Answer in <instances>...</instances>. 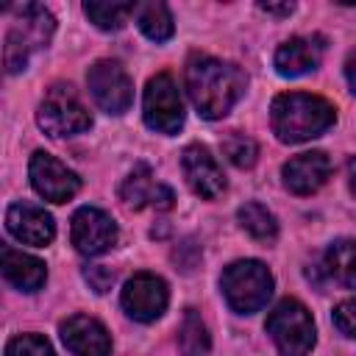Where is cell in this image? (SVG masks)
Segmentation results:
<instances>
[{"instance_id":"ac0fdd59","label":"cell","mask_w":356,"mask_h":356,"mask_svg":"<svg viewBox=\"0 0 356 356\" xmlns=\"http://www.w3.org/2000/svg\"><path fill=\"white\" fill-rule=\"evenodd\" d=\"M320 56H323V44H317L314 39H306V36H292L275 50L273 64H275L278 75L298 78V75L314 70L320 64Z\"/></svg>"},{"instance_id":"f1b7e54d","label":"cell","mask_w":356,"mask_h":356,"mask_svg":"<svg viewBox=\"0 0 356 356\" xmlns=\"http://www.w3.org/2000/svg\"><path fill=\"white\" fill-rule=\"evenodd\" d=\"M345 78H348V83H350V92L356 95V50L348 56V61H345Z\"/></svg>"},{"instance_id":"e0dca14e","label":"cell","mask_w":356,"mask_h":356,"mask_svg":"<svg viewBox=\"0 0 356 356\" xmlns=\"http://www.w3.org/2000/svg\"><path fill=\"white\" fill-rule=\"evenodd\" d=\"M0 270H3V278L11 286H17L19 292H36L47 281L44 261L31 256V253H22V250H17L11 245H6L0 250Z\"/></svg>"},{"instance_id":"4316f807","label":"cell","mask_w":356,"mask_h":356,"mask_svg":"<svg viewBox=\"0 0 356 356\" xmlns=\"http://www.w3.org/2000/svg\"><path fill=\"white\" fill-rule=\"evenodd\" d=\"M83 278L89 281V286H92L97 295L108 292L111 284H114V273H111L108 267H103V264H92V267H86V270H83Z\"/></svg>"},{"instance_id":"ba28073f","label":"cell","mask_w":356,"mask_h":356,"mask_svg":"<svg viewBox=\"0 0 356 356\" xmlns=\"http://www.w3.org/2000/svg\"><path fill=\"white\" fill-rule=\"evenodd\" d=\"M86 86L95 103L106 114H122L134 103V83L120 61H111V58L95 61L86 72Z\"/></svg>"},{"instance_id":"cb8c5ba5","label":"cell","mask_w":356,"mask_h":356,"mask_svg":"<svg viewBox=\"0 0 356 356\" xmlns=\"http://www.w3.org/2000/svg\"><path fill=\"white\" fill-rule=\"evenodd\" d=\"M220 147H222V156H225V159H228L234 167L248 170V167H253V164H256L259 145H256V142H253L248 134L231 131V134H225V136H222Z\"/></svg>"},{"instance_id":"d4e9b609","label":"cell","mask_w":356,"mask_h":356,"mask_svg":"<svg viewBox=\"0 0 356 356\" xmlns=\"http://www.w3.org/2000/svg\"><path fill=\"white\" fill-rule=\"evenodd\" d=\"M6 356H56L50 342L39 334H19L6 345Z\"/></svg>"},{"instance_id":"7402d4cb","label":"cell","mask_w":356,"mask_h":356,"mask_svg":"<svg viewBox=\"0 0 356 356\" xmlns=\"http://www.w3.org/2000/svg\"><path fill=\"white\" fill-rule=\"evenodd\" d=\"M83 14L89 17L92 25H97L100 31H120L131 14H136L134 3H100V0H86L83 3Z\"/></svg>"},{"instance_id":"7a4b0ae2","label":"cell","mask_w":356,"mask_h":356,"mask_svg":"<svg viewBox=\"0 0 356 356\" xmlns=\"http://www.w3.org/2000/svg\"><path fill=\"white\" fill-rule=\"evenodd\" d=\"M334 120H337V108L320 95L284 92L270 106L273 134L286 145L309 142L325 134L334 125Z\"/></svg>"},{"instance_id":"83f0119b","label":"cell","mask_w":356,"mask_h":356,"mask_svg":"<svg viewBox=\"0 0 356 356\" xmlns=\"http://www.w3.org/2000/svg\"><path fill=\"white\" fill-rule=\"evenodd\" d=\"M261 11L267 14H278V17H289L295 11V3H259Z\"/></svg>"},{"instance_id":"3957f363","label":"cell","mask_w":356,"mask_h":356,"mask_svg":"<svg viewBox=\"0 0 356 356\" xmlns=\"http://www.w3.org/2000/svg\"><path fill=\"white\" fill-rule=\"evenodd\" d=\"M11 14H14V19H11V28L6 31L3 61H6V72L14 75V72H22L28 67V58L33 50L47 47V42L56 31V19L39 3L14 6Z\"/></svg>"},{"instance_id":"8992f818","label":"cell","mask_w":356,"mask_h":356,"mask_svg":"<svg viewBox=\"0 0 356 356\" xmlns=\"http://www.w3.org/2000/svg\"><path fill=\"white\" fill-rule=\"evenodd\" d=\"M36 122L47 136L58 139L92 128V114L70 83H53L39 103Z\"/></svg>"},{"instance_id":"2e32d148","label":"cell","mask_w":356,"mask_h":356,"mask_svg":"<svg viewBox=\"0 0 356 356\" xmlns=\"http://www.w3.org/2000/svg\"><path fill=\"white\" fill-rule=\"evenodd\" d=\"M120 197H122V203H125L128 209L153 206V209H159V211H167V209H172V203H175L172 189L164 186V184H156V178H153V172H150L147 164H136V167L128 172V178H125L122 186H120Z\"/></svg>"},{"instance_id":"4fadbf2b","label":"cell","mask_w":356,"mask_h":356,"mask_svg":"<svg viewBox=\"0 0 356 356\" xmlns=\"http://www.w3.org/2000/svg\"><path fill=\"white\" fill-rule=\"evenodd\" d=\"M6 228L17 242L33 245V248H44L56 236L53 217L33 203H11L6 211Z\"/></svg>"},{"instance_id":"ffe728a7","label":"cell","mask_w":356,"mask_h":356,"mask_svg":"<svg viewBox=\"0 0 356 356\" xmlns=\"http://www.w3.org/2000/svg\"><path fill=\"white\" fill-rule=\"evenodd\" d=\"M178 348L184 356H209L211 337L197 309H186L178 325Z\"/></svg>"},{"instance_id":"7c38bea8","label":"cell","mask_w":356,"mask_h":356,"mask_svg":"<svg viewBox=\"0 0 356 356\" xmlns=\"http://www.w3.org/2000/svg\"><path fill=\"white\" fill-rule=\"evenodd\" d=\"M181 170L189 184V189L206 200H214L225 192V175L217 164V159L203 145H189L181 153Z\"/></svg>"},{"instance_id":"d6986e66","label":"cell","mask_w":356,"mask_h":356,"mask_svg":"<svg viewBox=\"0 0 356 356\" xmlns=\"http://www.w3.org/2000/svg\"><path fill=\"white\" fill-rule=\"evenodd\" d=\"M325 273L345 289H356V242L337 239L325 250Z\"/></svg>"},{"instance_id":"484cf974","label":"cell","mask_w":356,"mask_h":356,"mask_svg":"<svg viewBox=\"0 0 356 356\" xmlns=\"http://www.w3.org/2000/svg\"><path fill=\"white\" fill-rule=\"evenodd\" d=\"M334 325L339 328V334H345L348 339H356V298L342 300L334 309Z\"/></svg>"},{"instance_id":"9a60e30c","label":"cell","mask_w":356,"mask_h":356,"mask_svg":"<svg viewBox=\"0 0 356 356\" xmlns=\"http://www.w3.org/2000/svg\"><path fill=\"white\" fill-rule=\"evenodd\" d=\"M328 175H331V159L323 150L298 153V156H292L281 167L284 186L292 195H312V192H317L328 181Z\"/></svg>"},{"instance_id":"5b68a950","label":"cell","mask_w":356,"mask_h":356,"mask_svg":"<svg viewBox=\"0 0 356 356\" xmlns=\"http://www.w3.org/2000/svg\"><path fill=\"white\" fill-rule=\"evenodd\" d=\"M267 334L281 356H309L317 339L309 309L295 298H284L273 306L267 314Z\"/></svg>"},{"instance_id":"f546056e","label":"cell","mask_w":356,"mask_h":356,"mask_svg":"<svg viewBox=\"0 0 356 356\" xmlns=\"http://www.w3.org/2000/svg\"><path fill=\"white\" fill-rule=\"evenodd\" d=\"M348 186H350V195L356 197V156L348 159Z\"/></svg>"},{"instance_id":"277c9868","label":"cell","mask_w":356,"mask_h":356,"mask_svg":"<svg viewBox=\"0 0 356 356\" xmlns=\"http://www.w3.org/2000/svg\"><path fill=\"white\" fill-rule=\"evenodd\" d=\"M220 289L236 314H253L267 306L273 295V273L256 259H239L222 270Z\"/></svg>"},{"instance_id":"6da1fadb","label":"cell","mask_w":356,"mask_h":356,"mask_svg":"<svg viewBox=\"0 0 356 356\" xmlns=\"http://www.w3.org/2000/svg\"><path fill=\"white\" fill-rule=\"evenodd\" d=\"M184 78H186V92L192 106L206 120L225 117L248 86V78L236 64L214 56H200V53H195L186 61Z\"/></svg>"},{"instance_id":"52a82bcc","label":"cell","mask_w":356,"mask_h":356,"mask_svg":"<svg viewBox=\"0 0 356 356\" xmlns=\"http://www.w3.org/2000/svg\"><path fill=\"white\" fill-rule=\"evenodd\" d=\"M142 117L145 125L156 134H178L184 125V97L170 72H159L147 81L145 86V100H142Z\"/></svg>"},{"instance_id":"30bf717a","label":"cell","mask_w":356,"mask_h":356,"mask_svg":"<svg viewBox=\"0 0 356 356\" xmlns=\"http://www.w3.org/2000/svg\"><path fill=\"white\" fill-rule=\"evenodd\" d=\"M28 175H31V186L36 189V195L50 203H67L81 189V178L67 164H61L56 156L44 150H36L31 156Z\"/></svg>"},{"instance_id":"9c48e42d","label":"cell","mask_w":356,"mask_h":356,"mask_svg":"<svg viewBox=\"0 0 356 356\" xmlns=\"http://www.w3.org/2000/svg\"><path fill=\"white\" fill-rule=\"evenodd\" d=\"M170 300L167 284L164 278H159L156 273H136L125 281L122 292H120V303L125 309V314L136 323H153L164 314Z\"/></svg>"},{"instance_id":"603a6c76","label":"cell","mask_w":356,"mask_h":356,"mask_svg":"<svg viewBox=\"0 0 356 356\" xmlns=\"http://www.w3.org/2000/svg\"><path fill=\"white\" fill-rule=\"evenodd\" d=\"M236 220H239L242 231H248L259 242H270L278 234V222H275L273 211L267 206H261V203H245V206H239Z\"/></svg>"},{"instance_id":"5bb4252c","label":"cell","mask_w":356,"mask_h":356,"mask_svg":"<svg viewBox=\"0 0 356 356\" xmlns=\"http://www.w3.org/2000/svg\"><path fill=\"white\" fill-rule=\"evenodd\" d=\"M61 342L75 356H108L111 353V337L106 325L89 314H72L58 325Z\"/></svg>"},{"instance_id":"44dd1931","label":"cell","mask_w":356,"mask_h":356,"mask_svg":"<svg viewBox=\"0 0 356 356\" xmlns=\"http://www.w3.org/2000/svg\"><path fill=\"white\" fill-rule=\"evenodd\" d=\"M136 25L139 31L150 39V42H167L175 31V22H172V14L164 3L159 0H150V3H142L136 6Z\"/></svg>"},{"instance_id":"8fae6325","label":"cell","mask_w":356,"mask_h":356,"mask_svg":"<svg viewBox=\"0 0 356 356\" xmlns=\"http://www.w3.org/2000/svg\"><path fill=\"white\" fill-rule=\"evenodd\" d=\"M70 239L78 253L100 256L117 245V222L95 206H81L70 220Z\"/></svg>"}]
</instances>
